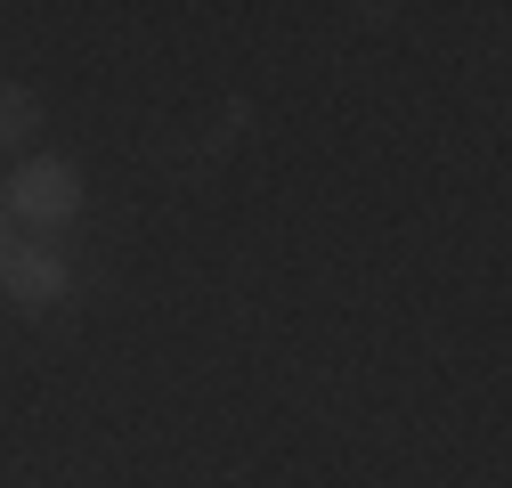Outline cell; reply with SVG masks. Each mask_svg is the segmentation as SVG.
Instances as JSON below:
<instances>
[{
  "label": "cell",
  "instance_id": "1",
  "mask_svg": "<svg viewBox=\"0 0 512 488\" xmlns=\"http://www.w3.org/2000/svg\"><path fill=\"white\" fill-rule=\"evenodd\" d=\"M82 171L66 163V155H25L17 171H9V228H33V236H66L74 220H82Z\"/></svg>",
  "mask_w": 512,
  "mask_h": 488
},
{
  "label": "cell",
  "instance_id": "2",
  "mask_svg": "<svg viewBox=\"0 0 512 488\" xmlns=\"http://www.w3.org/2000/svg\"><path fill=\"white\" fill-rule=\"evenodd\" d=\"M0 293H9V310H57V301L74 293V269L49 253V244H17L9 261H0Z\"/></svg>",
  "mask_w": 512,
  "mask_h": 488
},
{
  "label": "cell",
  "instance_id": "3",
  "mask_svg": "<svg viewBox=\"0 0 512 488\" xmlns=\"http://www.w3.org/2000/svg\"><path fill=\"white\" fill-rule=\"evenodd\" d=\"M41 131V98L17 90V82H0V147H25Z\"/></svg>",
  "mask_w": 512,
  "mask_h": 488
},
{
  "label": "cell",
  "instance_id": "4",
  "mask_svg": "<svg viewBox=\"0 0 512 488\" xmlns=\"http://www.w3.org/2000/svg\"><path fill=\"white\" fill-rule=\"evenodd\" d=\"M17 253V236H9V204H0V261H9Z\"/></svg>",
  "mask_w": 512,
  "mask_h": 488
}]
</instances>
